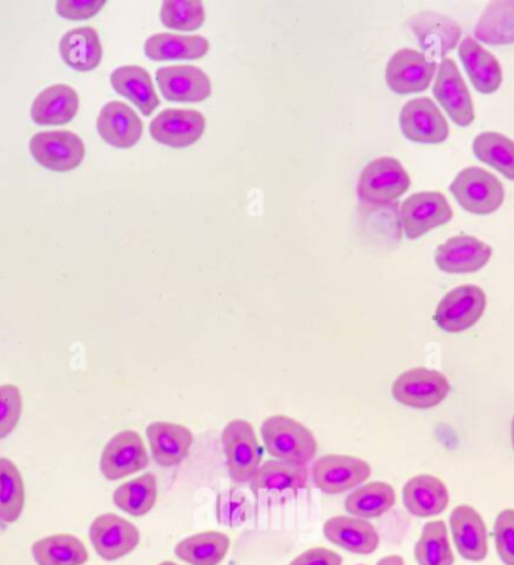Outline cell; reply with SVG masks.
<instances>
[{"mask_svg":"<svg viewBox=\"0 0 514 565\" xmlns=\"http://www.w3.org/2000/svg\"><path fill=\"white\" fill-rule=\"evenodd\" d=\"M97 130L110 147L128 149L142 137L143 124L126 103L111 102L99 111Z\"/></svg>","mask_w":514,"mask_h":565,"instance_id":"obj_20","label":"cell"},{"mask_svg":"<svg viewBox=\"0 0 514 565\" xmlns=\"http://www.w3.org/2000/svg\"><path fill=\"white\" fill-rule=\"evenodd\" d=\"M492 257V247L470 235L453 236L435 253L438 268L449 274L480 271Z\"/></svg>","mask_w":514,"mask_h":565,"instance_id":"obj_19","label":"cell"},{"mask_svg":"<svg viewBox=\"0 0 514 565\" xmlns=\"http://www.w3.org/2000/svg\"><path fill=\"white\" fill-rule=\"evenodd\" d=\"M60 52L65 64L73 70L93 71L103 60V45L94 28L72 29L62 36Z\"/></svg>","mask_w":514,"mask_h":565,"instance_id":"obj_29","label":"cell"},{"mask_svg":"<svg viewBox=\"0 0 514 565\" xmlns=\"http://www.w3.org/2000/svg\"><path fill=\"white\" fill-rule=\"evenodd\" d=\"M260 435L269 455L280 462L307 465L317 456V439L297 419L274 415L265 419Z\"/></svg>","mask_w":514,"mask_h":565,"instance_id":"obj_1","label":"cell"},{"mask_svg":"<svg viewBox=\"0 0 514 565\" xmlns=\"http://www.w3.org/2000/svg\"><path fill=\"white\" fill-rule=\"evenodd\" d=\"M376 565H405L404 558L399 555H389L381 559Z\"/></svg>","mask_w":514,"mask_h":565,"instance_id":"obj_45","label":"cell"},{"mask_svg":"<svg viewBox=\"0 0 514 565\" xmlns=\"http://www.w3.org/2000/svg\"><path fill=\"white\" fill-rule=\"evenodd\" d=\"M449 501V490L437 477L417 476L405 484L404 504L413 516H438L447 509Z\"/></svg>","mask_w":514,"mask_h":565,"instance_id":"obj_26","label":"cell"},{"mask_svg":"<svg viewBox=\"0 0 514 565\" xmlns=\"http://www.w3.org/2000/svg\"><path fill=\"white\" fill-rule=\"evenodd\" d=\"M78 104V95L72 86H49L33 99L32 120L39 126H64L77 115Z\"/></svg>","mask_w":514,"mask_h":565,"instance_id":"obj_25","label":"cell"},{"mask_svg":"<svg viewBox=\"0 0 514 565\" xmlns=\"http://www.w3.org/2000/svg\"><path fill=\"white\" fill-rule=\"evenodd\" d=\"M495 546L505 565H514V510L501 511L495 522Z\"/></svg>","mask_w":514,"mask_h":565,"instance_id":"obj_42","label":"cell"},{"mask_svg":"<svg viewBox=\"0 0 514 565\" xmlns=\"http://www.w3.org/2000/svg\"><path fill=\"white\" fill-rule=\"evenodd\" d=\"M312 481L323 493L339 494L355 489L371 477V465L352 456L329 455L313 463Z\"/></svg>","mask_w":514,"mask_h":565,"instance_id":"obj_11","label":"cell"},{"mask_svg":"<svg viewBox=\"0 0 514 565\" xmlns=\"http://www.w3.org/2000/svg\"><path fill=\"white\" fill-rule=\"evenodd\" d=\"M36 163L53 172H69L85 158V143L72 131H41L29 143Z\"/></svg>","mask_w":514,"mask_h":565,"instance_id":"obj_10","label":"cell"},{"mask_svg":"<svg viewBox=\"0 0 514 565\" xmlns=\"http://www.w3.org/2000/svg\"><path fill=\"white\" fill-rule=\"evenodd\" d=\"M360 220L368 236L384 243H399L401 234L399 203L360 202Z\"/></svg>","mask_w":514,"mask_h":565,"instance_id":"obj_34","label":"cell"},{"mask_svg":"<svg viewBox=\"0 0 514 565\" xmlns=\"http://www.w3.org/2000/svg\"><path fill=\"white\" fill-rule=\"evenodd\" d=\"M450 382L438 370L410 369L393 384V397L401 405L416 409H430L446 401Z\"/></svg>","mask_w":514,"mask_h":565,"instance_id":"obj_6","label":"cell"},{"mask_svg":"<svg viewBox=\"0 0 514 565\" xmlns=\"http://www.w3.org/2000/svg\"><path fill=\"white\" fill-rule=\"evenodd\" d=\"M512 438H513V447H514V417L512 423Z\"/></svg>","mask_w":514,"mask_h":565,"instance_id":"obj_46","label":"cell"},{"mask_svg":"<svg viewBox=\"0 0 514 565\" xmlns=\"http://www.w3.org/2000/svg\"><path fill=\"white\" fill-rule=\"evenodd\" d=\"M253 514L250 500L239 490H227L217 498V521L226 526H239Z\"/></svg>","mask_w":514,"mask_h":565,"instance_id":"obj_40","label":"cell"},{"mask_svg":"<svg viewBox=\"0 0 514 565\" xmlns=\"http://www.w3.org/2000/svg\"><path fill=\"white\" fill-rule=\"evenodd\" d=\"M105 0H62L56 3L57 14L68 20H86L105 8Z\"/></svg>","mask_w":514,"mask_h":565,"instance_id":"obj_43","label":"cell"},{"mask_svg":"<svg viewBox=\"0 0 514 565\" xmlns=\"http://www.w3.org/2000/svg\"><path fill=\"white\" fill-rule=\"evenodd\" d=\"M231 540L223 533H201L178 543V558L192 565H218L229 551Z\"/></svg>","mask_w":514,"mask_h":565,"instance_id":"obj_33","label":"cell"},{"mask_svg":"<svg viewBox=\"0 0 514 565\" xmlns=\"http://www.w3.org/2000/svg\"><path fill=\"white\" fill-rule=\"evenodd\" d=\"M343 558L325 547H314L297 556L289 565H342Z\"/></svg>","mask_w":514,"mask_h":565,"instance_id":"obj_44","label":"cell"},{"mask_svg":"<svg viewBox=\"0 0 514 565\" xmlns=\"http://www.w3.org/2000/svg\"><path fill=\"white\" fill-rule=\"evenodd\" d=\"M394 502H396V492L392 486L384 481H375L355 489L346 498L345 509L354 518L375 519L387 513Z\"/></svg>","mask_w":514,"mask_h":565,"instance_id":"obj_32","label":"cell"},{"mask_svg":"<svg viewBox=\"0 0 514 565\" xmlns=\"http://www.w3.org/2000/svg\"><path fill=\"white\" fill-rule=\"evenodd\" d=\"M90 542L97 554L106 561H115L131 554L140 542L139 530L116 514H101L89 530Z\"/></svg>","mask_w":514,"mask_h":565,"instance_id":"obj_17","label":"cell"},{"mask_svg":"<svg viewBox=\"0 0 514 565\" xmlns=\"http://www.w3.org/2000/svg\"><path fill=\"white\" fill-rule=\"evenodd\" d=\"M414 554L418 565H453L454 555L451 552L446 523L442 521L426 523Z\"/></svg>","mask_w":514,"mask_h":565,"instance_id":"obj_37","label":"cell"},{"mask_svg":"<svg viewBox=\"0 0 514 565\" xmlns=\"http://www.w3.org/2000/svg\"><path fill=\"white\" fill-rule=\"evenodd\" d=\"M400 128L406 139L438 145L449 139L450 128L432 99L414 98L400 111Z\"/></svg>","mask_w":514,"mask_h":565,"instance_id":"obj_14","label":"cell"},{"mask_svg":"<svg viewBox=\"0 0 514 565\" xmlns=\"http://www.w3.org/2000/svg\"><path fill=\"white\" fill-rule=\"evenodd\" d=\"M475 157L514 181V141L500 132L486 131L472 143Z\"/></svg>","mask_w":514,"mask_h":565,"instance_id":"obj_36","label":"cell"},{"mask_svg":"<svg viewBox=\"0 0 514 565\" xmlns=\"http://www.w3.org/2000/svg\"><path fill=\"white\" fill-rule=\"evenodd\" d=\"M459 57L479 93L493 94L500 89L503 83V68L499 60L482 47L479 41L467 36L460 44Z\"/></svg>","mask_w":514,"mask_h":565,"instance_id":"obj_24","label":"cell"},{"mask_svg":"<svg viewBox=\"0 0 514 565\" xmlns=\"http://www.w3.org/2000/svg\"><path fill=\"white\" fill-rule=\"evenodd\" d=\"M23 507L22 473L10 459H0V522L14 523L22 516Z\"/></svg>","mask_w":514,"mask_h":565,"instance_id":"obj_38","label":"cell"},{"mask_svg":"<svg viewBox=\"0 0 514 565\" xmlns=\"http://www.w3.org/2000/svg\"><path fill=\"white\" fill-rule=\"evenodd\" d=\"M160 565H178L175 563H170V561H165V563H161Z\"/></svg>","mask_w":514,"mask_h":565,"instance_id":"obj_47","label":"cell"},{"mask_svg":"<svg viewBox=\"0 0 514 565\" xmlns=\"http://www.w3.org/2000/svg\"><path fill=\"white\" fill-rule=\"evenodd\" d=\"M437 62L413 49H401L389 57L385 81L393 93L405 95L422 93L437 74Z\"/></svg>","mask_w":514,"mask_h":565,"instance_id":"obj_12","label":"cell"},{"mask_svg":"<svg viewBox=\"0 0 514 565\" xmlns=\"http://www.w3.org/2000/svg\"><path fill=\"white\" fill-rule=\"evenodd\" d=\"M253 494L263 505H281L293 500L309 483L307 465L269 460L257 469L250 481Z\"/></svg>","mask_w":514,"mask_h":565,"instance_id":"obj_2","label":"cell"},{"mask_svg":"<svg viewBox=\"0 0 514 565\" xmlns=\"http://www.w3.org/2000/svg\"><path fill=\"white\" fill-rule=\"evenodd\" d=\"M360 565H364V564H360Z\"/></svg>","mask_w":514,"mask_h":565,"instance_id":"obj_48","label":"cell"},{"mask_svg":"<svg viewBox=\"0 0 514 565\" xmlns=\"http://www.w3.org/2000/svg\"><path fill=\"white\" fill-rule=\"evenodd\" d=\"M323 535L330 543L352 554L371 555L379 547V534L366 519L335 516L323 525Z\"/></svg>","mask_w":514,"mask_h":565,"instance_id":"obj_21","label":"cell"},{"mask_svg":"<svg viewBox=\"0 0 514 565\" xmlns=\"http://www.w3.org/2000/svg\"><path fill=\"white\" fill-rule=\"evenodd\" d=\"M156 76L168 102L199 103L213 93L210 77L194 65L163 66L157 70Z\"/></svg>","mask_w":514,"mask_h":565,"instance_id":"obj_18","label":"cell"},{"mask_svg":"<svg viewBox=\"0 0 514 565\" xmlns=\"http://www.w3.org/2000/svg\"><path fill=\"white\" fill-rule=\"evenodd\" d=\"M165 28L175 31H196L205 22V8L196 0H168L160 11Z\"/></svg>","mask_w":514,"mask_h":565,"instance_id":"obj_39","label":"cell"},{"mask_svg":"<svg viewBox=\"0 0 514 565\" xmlns=\"http://www.w3.org/2000/svg\"><path fill=\"white\" fill-rule=\"evenodd\" d=\"M156 501L157 479L151 472L119 486L114 493L115 505L136 518L148 514Z\"/></svg>","mask_w":514,"mask_h":565,"instance_id":"obj_35","label":"cell"},{"mask_svg":"<svg viewBox=\"0 0 514 565\" xmlns=\"http://www.w3.org/2000/svg\"><path fill=\"white\" fill-rule=\"evenodd\" d=\"M486 310V294L474 285L459 286L441 299L435 313V322L447 332L470 330Z\"/></svg>","mask_w":514,"mask_h":565,"instance_id":"obj_7","label":"cell"},{"mask_svg":"<svg viewBox=\"0 0 514 565\" xmlns=\"http://www.w3.org/2000/svg\"><path fill=\"white\" fill-rule=\"evenodd\" d=\"M210 52V41L202 35L156 33L144 43V55L152 61L199 60Z\"/></svg>","mask_w":514,"mask_h":565,"instance_id":"obj_28","label":"cell"},{"mask_svg":"<svg viewBox=\"0 0 514 565\" xmlns=\"http://www.w3.org/2000/svg\"><path fill=\"white\" fill-rule=\"evenodd\" d=\"M148 463L147 448L140 435L137 431L124 430L107 443L99 468L107 480L115 481L142 471Z\"/></svg>","mask_w":514,"mask_h":565,"instance_id":"obj_15","label":"cell"},{"mask_svg":"<svg viewBox=\"0 0 514 565\" xmlns=\"http://www.w3.org/2000/svg\"><path fill=\"white\" fill-rule=\"evenodd\" d=\"M152 457L160 467H175L189 455L193 444L192 430L175 423L156 422L147 427Z\"/></svg>","mask_w":514,"mask_h":565,"instance_id":"obj_23","label":"cell"},{"mask_svg":"<svg viewBox=\"0 0 514 565\" xmlns=\"http://www.w3.org/2000/svg\"><path fill=\"white\" fill-rule=\"evenodd\" d=\"M450 191L463 210L479 215L499 211L505 198L499 178L475 166L463 169L451 182Z\"/></svg>","mask_w":514,"mask_h":565,"instance_id":"obj_3","label":"cell"},{"mask_svg":"<svg viewBox=\"0 0 514 565\" xmlns=\"http://www.w3.org/2000/svg\"><path fill=\"white\" fill-rule=\"evenodd\" d=\"M22 393L15 385L0 386V439L15 429L22 417Z\"/></svg>","mask_w":514,"mask_h":565,"instance_id":"obj_41","label":"cell"},{"mask_svg":"<svg viewBox=\"0 0 514 565\" xmlns=\"http://www.w3.org/2000/svg\"><path fill=\"white\" fill-rule=\"evenodd\" d=\"M32 555L39 565H83L88 561L85 544L68 534L39 540L33 543Z\"/></svg>","mask_w":514,"mask_h":565,"instance_id":"obj_31","label":"cell"},{"mask_svg":"<svg viewBox=\"0 0 514 565\" xmlns=\"http://www.w3.org/2000/svg\"><path fill=\"white\" fill-rule=\"evenodd\" d=\"M410 178L399 160L376 158L364 168L356 185L360 202L392 203L408 191Z\"/></svg>","mask_w":514,"mask_h":565,"instance_id":"obj_4","label":"cell"},{"mask_svg":"<svg viewBox=\"0 0 514 565\" xmlns=\"http://www.w3.org/2000/svg\"><path fill=\"white\" fill-rule=\"evenodd\" d=\"M433 95L459 127H468L474 122L475 110L470 90L453 60L446 57L439 64Z\"/></svg>","mask_w":514,"mask_h":565,"instance_id":"obj_13","label":"cell"},{"mask_svg":"<svg viewBox=\"0 0 514 565\" xmlns=\"http://www.w3.org/2000/svg\"><path fill=\"white\" fill-rule=\"evenodd\" d=\"M227 468L236 484L250 483L263 462V448L253 430L251 424L244 419H234L222 434Z\"/></svg>","mask_w":514,"mask_h":565,"instance_id":"obj_5","label":"cell"},{"mask_svg":"<svg viewBox=\"0 0 514 565\" xmlns=\"http://www.w3.org/2000/svg\"><path fill=\"white\" fill-rule=\"evenodd\" d=\"M453 218L449 201L438 191H421L400 205V223L408 239H418Z\"/></svg>","mask_w":514,"mask_h":565,"instance_id":"obj_9","label":"cell"},{"mask_svg":"<svg viewBox=\"0 0 514 565\" xmlns=\"http://www.w3.org/2000/svg\"><path fill=\"white\" fill-rule=\"evenodd\" d=\"M206 120L201 111L165 109L149 126L152 139L170 148L192 147L205 131Z\"/></svg>","mask_w":514,"mask_h":565,"instance_id":"obj_16","label":"cell"},{"mask_svg":"<svg viewBox=\"0 0 514 565\" xmlns=\"http://www.w3.org/2000/svg\"><path fill=\"white\" fill-rule=\"evenodd\" d=\"M451 533L459 555L468 561H483L488 556V530L474 507H456L450 516Z\"/></svg>","mask_w":514,"mask_h":565,"instance_id":"obj_22","label":"cell"},{"mask_svg":"<svg viewBox=\"0 0 514 565\" xmlns=\"http://www.w3.org/2000/svg\"><path fill=\"white\" fill-rule=\"evenodd\" d=\"M110 83L116 93L135 103L144 116L151 115L160 106L152 78L142 66H119L111 73Z\"/></svg>","mask_w":514,"mask_h":565,"instance_id":"obj_27","label":"cell"},{"mask_svg":"<svg viewBox=\"0 0 514 565\" xmlns=\"http://www.w3.org/2000/svg\"><path fill=\"white\" fill-rule=\"evenodd\" d=\"M406 26L416 35L418 44L430 61L446 60L447 53L456 49L462 39L460 24L437 11L418 12L410 17Z\"/></svg>","mask_w":514,"mask_h":565,"instance_id":"obj_8","label":"cell"},{"mask_svg":"<svg viewBox=\"0 0 514 565\" xmlns=\"http://www.w3.org/2000/svg\"><path fill=\"white\" fill-rule=\"evenodd\" d=\"M475 39L484 44H514V0L491 2L475 24Z\"/></svg>","mask_w":514,"mask_h":565,"instance_id":"obj_30","label":"cell"}]
</instances>
